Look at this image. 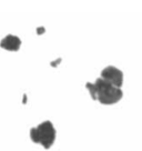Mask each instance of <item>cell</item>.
Here are the masks:
<instances>
[{"label": "cell", "mask_w": 142, "mask_h": 151, "mask_svg": "<svg viewBox=\"0 0 142 151\" xmlns=\"http://www.w3.org/2000/svg\"><path fill=\"white\" fill-rule=\"evenodd\" d=\"M97 100L102 104H113L122 99L123 92L121 88L104 81L102 78H98L95 82Z\"/></svg>", "instance_id": "cell-1"}, {"label": "cell", "mask_w": 142, "mask_h": 151, "mask_svg": "<svg viewBox=\"0 0 142 151\" xmlns=\"http://www.w3.org/2000/svg\"><path fill=\"white\" fill-rule=\"evenodd\" d=\"M56 129L51 121H43L38 127L30 130V138L34 143L43 146L44 149H49L56 140Z\"/></svg>", "instance_id": "cell-2"}, {"label": "cell", "mask_w": 142, "mask_h": 151, "mask_svg": "<svg viewBox=\"0 0 142 151\" xmlns=\"http://www.w3.org/2000/svg\"><path fill=\"white\" fill-rule=\"evenodd\" d=\"M101 78L104 81L115 86L117 88H121V86L123 83L122 71L112 66L107 67V68H104L103 70L101 71Z\"/></svg>", "instance_id": "cell-3"}, {"label": "cell", "mask_w": 142, "mask_h": 151, "mask_svg": "<svg viewBox=\"0 0 142 151\" xmlns=\"http://www.w3.org/2000/svg\"><path fill=\"white\" fill-rule=\"evenodd\" d=\"M20 46H21V40L14 35H8L0 41V47L9 51H18Z\"/></svg>", "instance_id": "cell-4"}, {"label": "cell", "mask_w": 142, "mask_h": 151, "mask_svg": "<svg viewBox=\"0 0 142 151\" xmlns=\"http://www.w3.org/2000/svg\"><path fill=\"white\" fill-rule=\"evenodd\" d=\"M85 88H87V89L90 91V94H91V97H92V99L97 100V94H95V83H90V82H88V83L85 85Z\"/></svg>", "instance_id": "cell-5"}, {"label": "cell", "mask_w": 142, "mask_h": 151, "mask_svg": "<svg viewBox=\"0 0 142 151\" xmlns=\"http://www.w3.org/2000/svg\"><path fill=\"white\" fill-rule=\"evenodd\" d=\"M44 32V28L43 27H41V28H38V30H37V33L38 35H40V33H43Z\"/></svg>", "instance_id": "cell-6"}]
</instances>
